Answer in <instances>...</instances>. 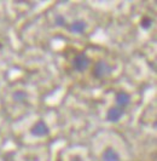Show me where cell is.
Wrapping results in <instances>:
<instances>
[{
    "label": "cell",
    "mask_w": 157,
    "mask_h": 161,
    "mask_svg": "<svg viewBox=\"0 0 157 161\" xmlns=\"http://www.w3.org/2000/svg\"><path fill=\"white\" fill-rule=\"evenodd\" d=\"M112 73V67L105 62V61H98L95 62L93 67V76L95 79H103L105 76H109Z\"/></svg>",
    "instance_id": "1"
},
{
    "label": "cell",
    "mask_w": 157,
    "mask_h": 161,
    "mask_svg": "<svg viewBox=\"0 0 157 161\" xmlns=\"http://www.w3.org/2000/svg\"><path fill=\"white\" fill-rule=\"evenodd\" d=\"M91 64V59L87 57V55L85 52H81L78 53L76 56L74 57V61H73V67L76 72H84L86 70L87 68Z\"/></svg>",
    "instance_id": "2"
},
{
    "label": "cell",
    "mask_w": 157,
    "mask_h": 161,
    "mask_svg": "<svg viewBox=\"0 0 157 161\" xmlns=\"http://www.w3.org/2000/svg\"><path fill=\"white\" fill-rule=\"evenodd\" d=\"M30 133L31 136H34V137H45V136H48L50 129H48V126H47V124L45 121L39 120L31 126Z\"/></svg>",
    "instance_id": "3"
},
{
    "label": "cell",
    "mask_w": 157,
    "mask_h": 161,
    "mask_svg": "<svg viewBox=\"0 0 157 161\" xmlns=\"http://www.w3.org/2000/svg\"><path fill=\"white\" fill-rule=\"evenodd\" d=\"M123 115H125V109L118 107H111L106 112V120L110 122H118Z\"/></svg>",
    "instance_id": "4"
},
{
    "label": "cell",
    "mask_w": 157,
    "mask_h": 161,
    "mask_svg": "<svg viewBox=\"0 0 157 161\" xmlns=\"http://www.w3.org/2000/svg\"><path fill=\"white\" fill-rule=\"evenodd\" d=\"M115 102H116L118 108L123 109L125 107H127L131 103V95L128 92H126V91H120L115 96Z\"/></svg>",
    "instance_id": "5"
},
{
    "label": "cell",
    "mask_w": 157,
    "mask_h": 161,
    "mask_svg": "<svg viewBox=\"0 0 157 161\" xmlns=\"http://www.w3.org/2000/svg\"><path fill=\"white\" fill-rule=\"evenodd\" d=\"M102 159H103V161H120V155H118L117 152H116L114 148L108 147V148H105V150L103 152Z\"/></svg>",
    "instance_id": "6"
},
{
    "label": "cell",
    "mask_w": 157,
    "mask_h": 161,
    "mask_svg": "<svg viewBox=\"0 0 157 161\" xmlns=\"http://www.w3.org/2000/svg\"><path fill=\"white\" fill-rule=\"evenodd\" d=\"M69 31L75 34H82L86 31V22L82 19H76L71 22V24L69 25Z\"/></svg>",
    "instance_id": "7"
},
{
    "label": "cell",
    "mask_w": 157,
    "mask_h": 161,
    "mask_svg": "<svg viewBox=\"0 0 157 161\" xmlns=\"http://www.w3.org/2000/svg\"><path fill=\"white\" fill-rule=\"evenodd\" d=\"M27 97H28V95L25 93V91H23V90H17V91H15L12 93V99L15 102H17V103H23V102H25Z\"/></svg>",
    "instance_id": "8"
},
{
    "label": "cell",
    "mask_w": 157,
    "mask_h": 161,
    "mask_svg": "<svg viewBox=\"0 0 157 161\" xmlns=\"http://www.w3.org/2000/svg\"><path fill=\"white\" fill-rule=\"evenodd\" d=\"M152 23H154V21H152V18H150V17H143L140 21V27L143 29H150L151 27H152Z\"/></svg>",
    "instance_id": "9"
},
{
    "label": "cell",
    "mask_w": 157,
    "mask_h": 161,
    "mask_svg": "<svg viewBox=\"0 0 157 161\" xmlns=\"http://www.w3.org/2000/svg\"><path fill=\"white\" fill-rule=\"evenodd\" d=\"M55 23L58 27H65L67 25V18L63 16V15H57L55 17Z\"/></svg>",
    "instance_id": "10"
}]
</instances>
